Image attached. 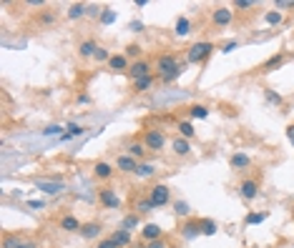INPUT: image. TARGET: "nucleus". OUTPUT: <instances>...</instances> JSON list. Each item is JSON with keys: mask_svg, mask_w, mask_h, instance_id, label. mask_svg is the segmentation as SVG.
Returning a JSON list of instances; mask_svg holds the SVG:
<instances>
[{"mask_svg": "<svg viewBox=\"0 0 294 248\" xmlns=\"http://www.w3.org/2000/svg\"><path fill=\"white\" fill-rule=\"evenodd\" d=\"M153 70H156V75H158L161 83H174L184 73V65L179 63V58L174 53H161L156 58V63H153Z\"/></svg>", "mask_w": 294, "mask_h": 248, "instance_id": "obj_1", "label": "nucleus"}, {"mask_svg": "<svg viewBox=\"0 0 294 248\" xmlns=\"http://www.w3.org/2000/svg\"><path fill=\"white\" fill-rule=\"evenodd\" d=\"M214 51H217V45H214L212 40H196V43H191V45L186 48V63L201 65V63H206L212 58Z\"/></svg>", "mask_w": 294, "mask_h": 248, "instance_id": "obj_2", "label": "nucleus"}, {"mask_svg": "<svg viewBox=\"0 0 294 248\" xmlns=\"http://www.w3.org/2000/svg\"><path fill=\"white\" fill-rule=\"evenodd\" d=\"M231 20H234V8L231 5H217L212 10V15H209V23L214 28H229Z\"/></svg>", "mask_w": 294, "mask_h": 248, "instance_id": "obj_3", "label": "nucleus"}, {"mask_svg": "<svg viewBox=\"0 0 294 248\" xmlns=\"http://www.w3.org/2000/svg\"><path fill=\"white\" fill-rule=\"evenodd\" d=\"M148 201H151L156 208L169 206V203H171V188L166 186V183H153V186L148 188Z\"/></svg>", "mask_w": 294, "mask_h": 248, "instance_id": "obj_4", "label": "nucleus"}, {"mask_svg": "<svg viewBox=\"0 0 294 248\" xmlns=\"http://www.w3.org/2000/svg\"><path fill=\"white\" fill-rule=\"evenodd\" d=\"M144 145H146V151H153V153L163 151V145H166V135H163V130H156V128L146 130V133H144Z\"/></svg>", "mask_w": 294, "mask_h": 248, "instance_id": "obj_5", "label": "nucleus"}, {"mask_svg": "<svg viewBox=\"0 0 294 248\" xmlns=\"http://www.w3.org/2000/svg\"><path fill=\"white\" fill-rule=\"evenodd\" d=\"M259 188H262V181H259V178H241V183H239V195H241L246 203H251V201L259 195Z\"/></svg>", "mask_w": 294, "mask_h": 248, "instance_id": "obj_6", "label": "nucleus"}, {"mask_svg": "<svg viewBox=\"0 0 294 248\" xmlns=\"http://www.w3.org/2000/svg\"><path fill=\"white\" fill-rule=\"evenodd\" d=\"M98 203H101L103 208H121V198H118V193H116L111 186L98 188Z\"/></svg>", "mask_w": 294, "mask_h": 248, "instance_id": "obj_7", "label": "nucleus"}, {"mask_svg": "<svg viewBox=\"0 0 294 248\" xmlns=\"http://www.w3.org/2000/svg\"><path fill=\"white\" fill-rule=\"evenodd\" d=\"M153 70V65H151V61H146V58H141V61H131V68H129V78L131 80H139V78H146V75H153L151 73Z\"/></svg>", "mask_w": 294, "mask_h": 248, "instance_id": "obj_8", "label": "nucleus"}, {"mask_svg": "<svg viewBox=\"0 0 294 248\" xmlns=\"http://www.w3.org/2000/svg\"><path fill=\"white\" fill-rule=\"evenodd\" d=\"M93 176H96V181L108 183V181L116 176V166H111V163H106V161H98V163L93 166Z\"/></svg>", "mask_w": 294, "mask_h": 248, "instance_id": "obj_9", "label": "nucleus"}, {"mask_svg": "<svg viewBox=\"0 0 294 248\" xmlns=\"http://www.w3.org/2000/svg\"><path fill=\"white\" fill-rule=\"evenodd\" d=\"M106 68H108L111 73H129L131 61L126 58V53H113V56H111V61L106 63Z\"/></svg>", "mask_w": 294, "mask_h": 248, "instance_id": "obj_10", "label": "nucleus"}, {"mask_svg": "<svg viewBox=\"0 0 294 248\" xmlns=\"http://www.w3.org/2000/svg\"><path fill=\"white\" fill-rule=\"evenodd\" d=\"M287 58H289L287 53H274L269 61H264L259 68H257V70H259V73H274V70H279V68L287 63Z\"/></svg>", "mask_w": 294, "mask_h": 248, "instance_id": "obj_11", "label": "nucleus"}, {"mask_svg": "<svg viewBox=\"0 0 294 248\" xmlns=\"http://www.w3.org/2000/svg\"><path fill=\"white\" fill-rule=\"evenodd\" d=\"M136 168H139V161L131 158L129 153H123V156L116 158V171L118 173H136Z\"/></svg>", "mask_w": 294, "mask_h": 248, "instance_id": "obj_12", "label": "nucleus"}, {"mask_svg": "<svg viewBox=\"0 0 294 248\" xmlns=\"http://www.w3.org/2000/svg\"><path fill=\"white\" fill-rule=\"evenodd\" d=\"M58 228H61V231H66V233H80L83 223H80L75 216L66 213V216H61V221H58Z\"/></svg>", "mask_w": 294, "mask_h": 248, "instance_id": "obj_13", "label": "nucleus"}, {"mask_svg": "<svg viewBox=\"0 0 294 248\" xmlns=\"http://www.w3.org/2000/svg\"><path fill=\"white\" fill-rule=\"evenodd\" d=\"M171 151H174V156H179V158H189V156H191V143H189L186 138L176 135V138L171 140Z\"/></svg>", "mask_w": 294, "mask_h": 248, "instance_id": "obj_14", "label": "nucleus"}, {"mask_svg": "<svg viewBox=\"0 0 294 248\" xmlns=\"http://www.w3.org/2000/svg\"><path fill=\"white\" fill-rule=\"evenodd\" d=\"M101 231H103V223H98V221H88V223H83V228H80V238H86V241H96V238L101 236Z\"/></svg>", "mask_w": 294, "mask_h": 248, "instance_id": "obj_15", "label": "nucleus"}, {"mask_svg": "<svg viewBox=\"0 0 294 248\" xmlns=\"http://www.w3.org/2000/svg\"><path fill=\"white\" fill-rule=\"evenodd\" d=\"M101 45L93 40V38H86V40H80L78 43V58H96V51H98Z\"/></svg>", "mask_w": 294, "mask_h": 248, "instance_id": "obj_16", "label": "nucleus"}, {"mask_svg": "<svg viewBox=\"0 0 294 248\" xmlns=\"http://www.w3.org/2000/svg\"><path fill=\"white\" fill-rule=\"evenodd\" d=\"M174 35H176V38H186V35H191V20H189L186 15H179V18H176Z\"/></svg>", "mask_w": 294, "mask_h": 248, "instance_id": "obj_17", "label": "nucleus"}, {"mask_svg": "<svg viewBox=\"0 0 294 248\" xmlns=\"http://www.w3.org/2000/svg\"><path fill=\"white\" fill-rule=\"evenodd\" d=\"M126 153L141 163V161L146 158V145H144V140H131V143L126 145Z\"/></svg>", "mask_w": 294, "mask_h": 248, "instance_id": "obj_18", "label": "nucleus"}, {"mask_svg": "<svg viewBox=\"0 0 294 248\" xmlns=\"http://www.w3.org/2000/svg\"><path fill=\"white\" fill-rule=\"evenodd\" d=\"M229 166H231V171H246V168L251 166V158H249L246 153H234V156L229 158Z\"/></svg>", "mask_w": 294, "mask_h": 248, "instance_id": "obj_19", "label": "nucleus"}, {"mask_svg": "<svg viewBox=\"0 0 294 248\" xmlns=\"http://www.w3.org/2000/svg\"><path fill=\"white\" fill-rule=\"evenodd\" d=\"M141 236L146 238V243L148 241H158V238H163V228L158 223H146L144 231H141Z\"/></svg>", "mask_w": 294, "mask_h": 248, "instance_id": "obj_20", "label": "nucleus"}, {"mask_svg": "<svg viewBox=\"0 0 294 248\" xmlns=\"http://www.w3.org/2000/svg\"><path fill=\"white\" fill-rule=\"evenodd\" d=\"M181 233H184L186 238H194V236H199V233H201V221H199V218H191V221H186V223L181 226Z\"/></svg>", "mask_w": 294, "mask_h": 248, "instance_id": "obj_21", "label": "nucleus"}, {"mask_svg": "<svg viewBox=\"0 0 294 248\" xmlns=\"http://www.w3.org/2000/svg\"><path fill=\"white\" fill-rule=\"evenodd\" d=\"M153 80H156L153 75H146V78H139V80H131V93H136V95H139V93H146L148 88L153 85Z\"/></svg>", "mask_w": 294, "mask_h": 248, "instance_id": "obj_22", "label": "nucleus"}, {"mask_svg": "<svg viewBox=\"0 0 294 248\" xmlns=\"http://www.w3.org/2000/svg\"><path fill=\"white\" fill-rule=\"evenodd\" d=\"M111 238L118 243V248H126L131 246V231H126V228H118L116 233H111Z\"/></svg>", "mask_w": 294, "mask_h": 248, "instance_id": "obj_23", "label": "nucleus"}, {"mask_svg": "<svg viewBox=\"0 0 294 248\" xmlns=\"http://www.w3.org/2000/svg\"><path fill=\"white\" fill-rule=\"evenodd\" d=\"M83 15H88V5H86V3H73V5L68 8V18H71V20H78V18H83Z\"/></svg>", "mask_w": 294, "mask_h": 248, "instance_id": "obj_24", "label": "nucleus"}, {"mask_svg": "<svg viewBox=\"0 0 294 248\" xmlns=\"http://www.w3.org/2000/svg\"><path fill=\"white\" fill-rule=\"evenodd\" d=\"M179 135H181V138H186V140L196 138V130H194L191 121H179Z\"/></svg>", "mask_w": 294, "mask_h": 248, "instance_id": "obj_25", "label": "nucleus"}, {"mask_svg": "<svg viewBox=\"0 0 294 248\" xmlns=\"http://www.w3.org/2000/svg\"><path fill=\"white\" fill-rule=\"evenodd\" d=\"M35 186L46 193H61L63 190V183H58V181H35Z\"/></svg>", "mask_w": 294, "mask_h": 248, "instance_id": "obj_26", "label": "nucleus"}, {"mask_svg": "<svg viewBox=\"0 0 294 248\" xmlns=\"http://www.w3.org/2000/svg\"><path fill=\"white\" fill-rule=\"evenodd\" d=\"M141 56H144V48L139 45V43H131V45H126V58L131 61H141Z\"/></svg>", "mask_w": 294, "mask_h": 248, "instance_id": "obj_27", "label": "nucleus"}, {"mask_svg": "<svg viewBox=\"0 0 294 248\" xmlns=\"http://www.w3.org/2000/svg\"><path fill=\"white\" fill-rule=\"evenodd\" d=\"M153 173H156V168H153L151 163H139V168H136L134 176H139V178H151Z\"/></svg>", "mask_w": 294, "mask_h": 248, "instance_id": "obj_28", "label": "nucleus"}, {"mask_svg": "<svg viewBox=\"0 0 294 248\" xmlns=\"http://www.w3.org/2000/svg\"><path fill=\"white\" fill-rule=\"evenodd\" d=\"M282 20H284V15H282L279 10H269V13L264 15V23H267V25H279Z\"/></svg>", "mask_w": 294, "mask_h": 248, "instance_id": "obj_29", "label": "nucleus"}, {"mask_svg": "<svg viewBox=\"0 0 294 248\" xmlns=\"http://www.w3.org/2000/svg\"><path fill=\"white\" fill-rule=\"evenodd\" d=\"M199 221H201V233L204 236H214L217 233V223L212 218H199Z\"/></svg>", "mask_w": 294, "mask_h": 248, "instance_id": "obj_30", "label": "nucleus"}, {"mask_svg": "<svg viewBox=\"0 0 294 248\" xmlns=\"http://www.w3.org/2000/svg\"><path fill=\"white\" fill-rule=\"evenodd\" d=\"M206 116H209L206 106H191L189 108V118H206Z\"/></svg>", "mask_w": 294, "mask_h": 248, "instance_id": "obj_31", "label": "nucleus"}, {"mask_svg": "<svg viewBox=\"0 0 294 248\" xmlns=\"http://www.w3.org/2000/svg\"><path fill=\"white\" fill-rule=\"evenodd\" d=\"M156 206L148 201V195L144 198V201H136V213H148V211H153Z\"/></svg>", "mask_w": 294, "mask_h": 248, "instance_id": "obj_32", "label": "nucleus"}, {"mask_svg": "<svg viewBox=\"0 0 294 248\" xmlns=\"http://www.w3.org/2000/svg\"><path fill=\"white\" fill-rule=\"evenodd\" d=\"M231 8H234V10H241V13H244V10H251V8H257V3H254V0H236V3H234Z\"/></svg>", "mask_w": 294, "mask_h": 248, "instance_id": "obj_33", "label": "nucleus"}, {"mask_svg": "<svg viewBox=\"0 0 294 248\" xmlns=\"http://www.w3.org/2000/svg\"><path fill=\"white\" fill-rule=\"evenodd\" d=\"M264 93H267V98H269V103H274V106H284V98H282L279 93H274L272 88H267Z\"/></svg>", "mask_w": 294, "mask_h": 248, "instance_id": "obj_34", "label": "nucleus"}, {"mask_svg": "<svg viewBox=\"0 0 294 248\" xmlns=\"http://www.w3.org/2000/svg\"><path fill=\"white\" fill-rule=\"evenodd\" d=\"M43 135H63V125H46L43 128Z\"/></svg>", "mask_w": 294, "mask_h": 248, "instance_id": "obj_35", "label": "nucleus"}, {"mask_svg": "<svg viewBox=\"0 0 294 248\" xmlns=\"http://www.w3.org/2000/svg\"><path fill=\"white\" fill-rule=\"evenodd\" d=\"M111 56H113V53H108L103 45L96 51V61H98V63H108V61H111Z\"/></svg>", "mask_w": 294, "mask_h": 248, "instance_id": "obj_36", "label": "nucleus"}, {"mask_svg": "<svg viewBox=\"0 0 294 248\" xmlns=\"http://www.w3.org/2000/svg\"><path fill=\"white\" fill-rule=\"evenodd\" d=\"M139 226V213H134V216H129L126 221H123V226L121 228H126V231H131V228H136Z\"/></svg>", "mask_w": 294, "mask_h": 248, "instance_id": "obj_37", "label": "nucleus"}, {"mask_svg": "<svg viewBox=\"0 0 294 248\" xmlns=\"http://www.w3.org/2000/svg\"><path fill=\"white\" fill-rule=\"evenodd\" d=\"M264 218H267V213H249V216H246V223L254 226V223H262Z\"/></svg>", "mask_w": 294, "mask_h": 248, "instance_id": "obj_38", "label": "nucleus"}, {"mask_svg": "<svg viewBox=\"0 0 294 248\" xmlns=\"http://www.w3.org/2000/svg\"><path fill=\"white\" fill-rule=\"evenodd\" d=\"M96 248H118V243H116V241L108 236V238H101V241L96 243Z\"/></svg>", "mask_w": 294, "mask_h": 248, "instance_id": "obj_39", "label": "nucleus"}, {"mask_svg": "<svg viewBox=\"0 0 294 248\" xmlns=\"http://www.w3.org/2000/svg\"><path fill=\"white\" fill-rule=\"evenodd\" d=\"M144 248H169V243H166V238H158V241H148Z\"/></svg>", "mask_w": 294, "mask_h": 248, "instance_id": "obj_40", "label": "nucleus"}, {"mask_svg": "<svg viewBox=\"0 0 294 248\" xmlns=\"http://www.w3.org/2000/svg\"><path fill=\"white\" fill-rule=\"evenodd\" d=\"M274 8H277V10H287V8H294V0H277V3H274Z\"/></svg>", "mask_w": 294, "mask_h": 248, "instance_id": "obj_41", "label": "nucleus"}, {"mask_svg": "<svg viewBox=\"0 0 294 248\" xmlns=\"http://www.w3.org/2000/svg\"><path fill=\"white\" fill-rule=\"evenodd\" d=\"M80 133H83V128H80L78 123H68V135H71V138L80 135Z\"/></svg>", "mask_w": 294, "mask_h": 248, "instance_id": "obj_42", "label": "nucleus"}, {"mask_svg": "<svg viewBox=\"0 0 294 248\" xmlns=\"http://www.w3.org/2000/svg\"><path fill=\"white\" fill-rule=\"evenodd\" d=\"M25 5H28V8H46V3H43V0H28Z\"/></svg>", "mask_w": 294, "mask_h": 248, "instance_id": "obj_43", "label": "nucleus"}, {"mask_svg": "<svg viewBox=\"0 0 294 248\" xmlns=\"http://www.w3.org/2000/svg\"><path fill=\"white\" fill-rule=\"evenodd\" d=\"M75 103H78V106H86V103H91V98L83 93V95H78V98H75Z\"/></svg>", "mask_w": 294, "mask_h": 248, "instance_id": "obj_44", "label": "nucleus"}, {"mask_svg": "<svg viewBox=\"0 0 294 248\" xmlns=\"http://www.w3.org/2000/svg\"><path fill=\"white\" fill-rule=\"evenodd\" d=\"M88 15H101V8L98 5H88Z\"/></svg>", "mask_w": 294, "mask_h": 248, "instance_id": "obj_45", "label": "nucleus"}, {"mask_svg": "<svg viewBox=\"0 0 294 248\" xmlns=\"http://www.w3.org/2000/svg\"><path fill=\"white\" fill-rule=\"evenodd\" d=\"M176 213L186 216V213H189V211H186V203H176Z\"/></svg>", "mask_w": 294, "mask_h": 248, "instance_id": "obj_46", "label": "nucleus"}, {"mask_svg": "<svg viewBox=\"0 0 294 248\" xmlns=\"http://www.w3.org/2000/svg\"><path fill=\"white\" fill-rule=\"evenodd\" d=\"M18 248H38V243H33V241H23V243H18Z\"/></svg>", "mask_w": 294, "mask_h": 248, "instance_id": "obj_47", "label": "nucleus"}, {"mask_svg": "<svg viewBox=\"0 0 294 248\" xmlns=\"http://www.w3.org/2000/svg\"><path fill=\"white\" fill-rule=\"evenodd\" d=\"M111 20H113V13L106 10V13H103V23H111Z\"/></svg>", "mask_w": 294, "mask_h": 248, "instance_id": "obj_48", "label": "nucleus"}, {"mask_svg": "<svg viewBox=\"0 0 294 248\" xmlns=\"http://www.w3.org/2000/svg\"><path fill=\"white\" fill-rule=\"evenodd\" d=\"M234 48H236V40H231V43H226V45H224V53H229V51H234Z\"/></svg>", "mask_w": 294, "mask_h": 248, "instance_id": "obj_49", "label": "nucleus"}, {"mask_svg": "<svg viewBox=\"0 0 294 248\" xmlns=\"http://www.w3.org/2000/svg\"><path fill=\"white\" fill-rule=\"evenodd\" d=\"M292 213H294V208H292Z\"/></svg>", "mask_w": 294, "mask_h": 248, "instance_id": "obj_50", "label": "nucleus"}]
</instances>
